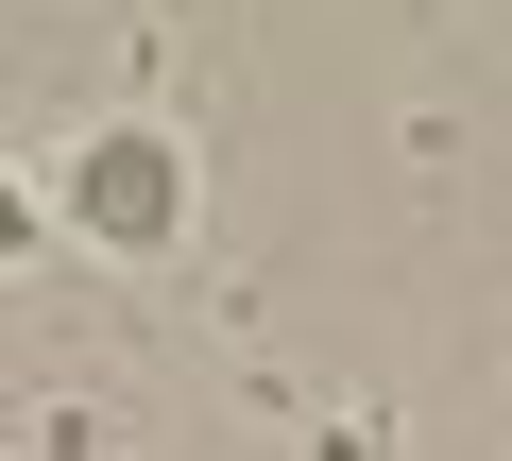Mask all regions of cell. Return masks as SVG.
<instances>
[{"mask_svg":"<svg viewBox=\"0 0 512 461\" xmlns=\"http://www.w3.org/2000/svg\"><path fill=\"white\" fill-rule=\"evenodd\" d=\"M18 240H35V188H18V171H0V257H18Z\"/></svg>","mask_w":512,"mask_h":461,"instance_id":"2","label":"cell"},{"mask_svg":"<svg viewBox=\"0 0 512 461\" xmlns=\"http://www.w3.org/2000/svg\"><path fill=\"white\" fill-rule=\"evenodd\" d=\"M52 205L86 222V240H120V257H154L171 222H188V154H171L154 120H120V137H86V154H69V188H52Z\"/></svg>","mask_w":512,"mask_h":461,"instance_id":"1","label":"cell"}]
</instances>
